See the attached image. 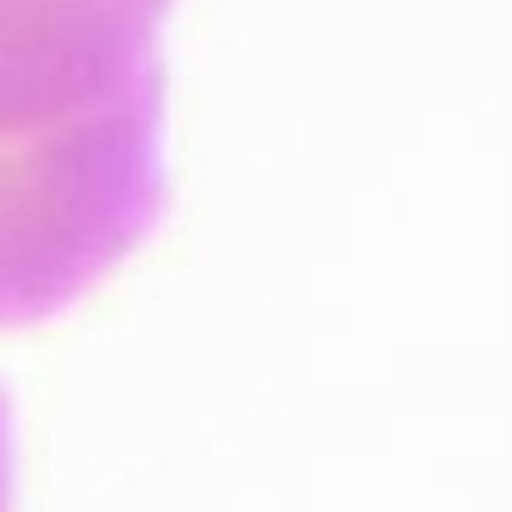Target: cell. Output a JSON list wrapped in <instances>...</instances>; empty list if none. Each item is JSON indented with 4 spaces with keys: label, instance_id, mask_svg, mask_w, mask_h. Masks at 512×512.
Masks as SVG:
<instances>
[{
    "label": "cell",
    "instance_id": "obj_1",
    "mask_svg": "<svg viewBox=\"0 0 512 512\" xmlns=\"http://www.w3.org/2000/svg\"><path fill=\"white\" fill-rule=\"evenodd\" d=\"M166 0H0V96L121 86Z\"/></svg>",
    "mask_w": 512,
    "mask_h": 512
}]
</instances>
